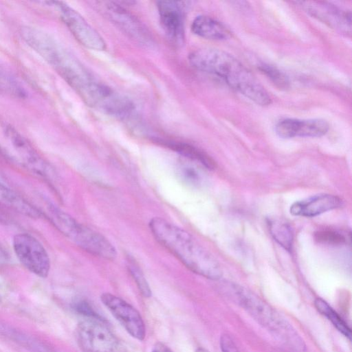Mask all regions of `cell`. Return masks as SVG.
Here are the masks:
<instances>
[{
  "instance_id": "6da1fadb",
  "label": "cell",
  "mask_w": 352,
  "mask_h": 352,
  "mask_svg": "<svg viewBox=\"0 0 352 352\" xmlns=\"http://www.w3.org/2000/svg\"><path fill=\"white\" fill-rule=\"evenodd\" d=\"M195 69L222 78L226 83L261 106L271 104L270 96L252 72L231 54L218 49L201 48L189 54Z\"/></svg>"
},
{
  "instance_id": "7a4b0ae2",
  "label": "cell",
  "mask_w": 352,
  "mask_h": 352,
  "mask_svg": "<svg viewBox=\"0 0 352 352\" xmlns=\"http://www.w3.org/2000/svg\"><path fill=\"white\" fill-rule=\"evenodd\" d=\"M149 228L155 239L190 270L212 280L221 277L218 261L189 232L160 217L151 219Z\"/></svg>"
},
{
  "instance_id": "3957f363",
  "label": "cell",
  "mask_w": 352,
  "mask_h": 352,
  "mask_svg": "<svg viewBox=\"0 0 352 352\" xmlns=\"http://www.w3.org/2000/svg\"><path fill=\"white\" fill-rule=\"evenodd\" d=\"M233 298L258 323L294 351H303L305 344L293 327L273 307L255 294L234 287Z\"/></svg>"
},
{
  "instance_id": "277c9868",
  "label": "cell",
  "mask_w": 352,
  "mask_h": 352,
  "mask_svg": "<svg viewBox=\"0 0 352 352\" xmlns=\"http://www.w3.org/2000/svg\"><path fill=\"white\" fill-rule=\"evenodd\" d=\"M76 337L82 352H127L102 321L87 318L77 326Z\"/></svg>"
},
{
  "instance_id": "5b68a950",
  "label": "cell",
  "mask_w": 352,
  "mask_h": 352,
  "mask_svg": "<svg viewBox=\"0 0 352 352\" xmlns=\"http://www.w3.org/2000/svg\"><path fill=\"white\" fill-rule=\"evenodd\" d=\"M14 252L20 261L30 272L45 278L50 270V259L42 243L29 233H19L12 240Z\"/></svg>"
},
{
  "instance_id": "8992f818",
  "label": "cell",
  "mask_w": 352,
  "mask_h": 352,
  "mask_svg": "<svg viewBox=\"0 0 352 352\" xmlns=\"http://www.w3.org/2000/svg\"><path fill=\"white\" fill-rule=\"evenodd\" d=\"M44 3L58 10L61 20L81 45L94 50H103L106 48L102 37L77 11L63 1Z\"/></svg>"
},
{
  "instance_id": "52a82bcc",
  "label": "cell",
  "mask_w": 352,
  "mask_h": 352,
  "mask_svg": "<svg viewBox=\"0 0 352 352\" xmlns=\"http://www.w3.org/2000/svg\"><path fill=\"white\" fill-rule=\"evenodd\" d=\"M3 133L16 155L28 169L45 179L50 180L55 176L50 164L15 128L6 125Z\"/></svg>"
},
{
  "instance_id": "ba28073f",
  "label": "cell",
  "mask_w": 352,
  "mask_h": 352,
  "mask_svg": "<svg viewBox=\"0 0 352 352\" xmlns=\"http://www.w3.org/2000/svg\"><path fill=\"white\" fill-rule=\"evenodd\" d=\"M100 300L129 334L140 341L144 339V322L135 307L120 297L110 293L102 294Z\"/></svg>"
},
{
  "instance_id": "9c48e42d",
  "label": "cell",
  "mask_w": 352,
  "mask_h": 352,
  "mask_svg": "<svg viewBox=\"0 0 352 352\" xmlns=\"http://www.w3.org/2000/svg\"><path fill=\"white\" fill-rule=\"evenodd\" d=\"M96 3L102 13L129 37L142 45L153 43L152 38L145 27L123 7L114 1Z\"/></svg>"
},
{
  "instance_id": "30bf717a",
  "label": "cell",
  "mask_w": 352,
  "mask_h": 352,
  "mask_svg": "<svg viewBox=\"0 0 352 352\" xmlns=\"http://www.w3.org/2000/svg\"><path fill=\"white\" fill-rule=\"evenodd\" d=\"M311 16L345 34L351 32V12L324 1H298Z\"/></svg>"
},
{
  "instance_id": "8fae6325",
  "label": "cell",
  "mask_w": 352,
  "mask_h": 352,
  "mask_svg": "<svg viewBox=\"0 0 352 352\" xmlns=\"http://www.w3.org/2000/svg\"><path fill=\"white\" fill-rule=\"evenodd\" d=\"M329 126L322 119L300 120L286 118L280 120L275 126L276 134L283 138L294 137H321L325 135Z\"/></svg>"
},
{
  "instance_id": "7c38bea8",
  "label": "cell",
  "mask_w": 352,
  "mask_h": 352,
  "mask_svg": "<svg viewBox=\"0 0 352 352\" xmlns=\"http://www.w3.org/2000/svg\"><path fill=\"white\" fill-rule=\"evenodd\" d=\"M181 2L160 1L157 10L162 26L168 38L174 43L182 44L184 39V12Z\"/></svg>"
},
{
  "instance_id": "4fadbf2b",
  "label": "cell",
  "mask_w": 352,
  "mask_h": 352,
  "mask_svg": "<svg viewBox=\"0 0 352 352\" xmlns=\"http://www.w3.org/2000/svg\"><path fill=\"white\" fill-rule=\"evenodd\" d=\"M47 211L50 221L56 229L82 248L92 229L78 222L69 214L54 205L50 204Z\"/></svg>"
},
{
  "instance_id": "5bb4252c",
  "label": "cell",
  "mask_w": 352,
  "mask_h": 352,
  "mask_svg": "<svg viewBox=\"0 0 352 352\" xmlns=\"http://www.w3.org/2000/svg\"><path fill=\"white\" fill-rule=\"evenodd\" d=\"M341 199L335 195H315L292 204L290 212L295 216L314 217L341 206Z\"/></svg>"
},
{
  "instance_id": "9a60e30c",
  "label": "cell",
  "mask_w": 352,
  "mask_h": 352,
  "mask_svg": "<svg viewBox=\"0 0 352 352\" xmlns=\"http://www.w3.org/2000/svg\"><path fill=\"white\" fill-rule=\"evenodd\" d=\"M191 29L194 34L206 39L223 41L231 36L224 25L206 15L197 16L192 23Z\"/></svg>"
},
{
  "instance_id": "2e32d148",
  "label": "cell",
  "mask_w": 352,
  "mask_h": 352,
  "mask_svg": "<svg viewBox=\"0 0 352 352\" xmlns=\"http://www.w3.org/2000/svg\"><path fill=\"white\" fill-rule=\"evenodd\" d=\"M0 205L32 219L42 217L41 212L36 207L1 182Z\"/></svg>"
},
{
  "instance_id": "e0dca14e",
  "label": "cell",
  "mask_w": 352,
  "mask_h": 352,
  "mask_svg": "<svg viewBox=\"0 0 352 352\" xmlns=\"http://www.w3.org/2000/svg\"><path fill=\"white\" fill-rule=\"evenodd\" d=\"M164 144L186 159L195 162L206 168L211 170L216 166L215 162L210 156L191 145L175 142H164Z\"/></svg>"
},
{
  "instance_id": "ac0fdd59",
  "label": "cell",
  "mask_w": 352,
  "mask_h": 352,
  "mask_svg": "<svg viewBox=\"0 0 352 352\" xmlns=\"http://www.w3.org/2000/svg\"><path fill=\"white\" fill-rule=\"evenodd\" d=\"M267 223L273 239L283 248L290 251L294 239L290 225L280 218H269Z\"/></svg>"
},
{
  "instance_id": "d6986e66",
  "label": "cell",
  "mask_w": 352,
  "mask_h": 352,
  "mask_svg": "<svg viewBox=\"0 0 352 352\" xmlns=\"http://www.w3.org/2000/svg\"><path fill=\"white\" fill-rule=\"evenodd\" d=\"M314 305L316 309L331 321L341 333L349 340L351 339V329L342 317L325 300L317 298L314 301Z\"/></svg>"
},
{
  "instance_id": "ffe728a7",
  "label": "cell",
  "mask_w": 352,
  "mask_h": 352,
  "mask_svg": "<svg viewBox=\"0 0 352 352\" xmlns=\"http://www.w3.org/2000/svg\"><path fill=\"white\" fill-rule=\"evenodd\" d=\"M0 92L8 96L23 98L26 92L20 82L7 69L0 65Z\"/></svg>"
},
{
  "instance_id": "44dd1931",
  "label": "cell",
  "mask_w": 352,
  "mask_h": 352,
  "mask_svg": "<svg viewBox=\"0 0 352 352\" xmlns=\"http://www.w3.org/2000/svg\"><path fill=\"white\" fill-rule=\"evenodd\" d=\"M200 166L201 165L188 159L181 162L177 168L179 178L187 184L194 186L200 185L204 179Z\"/></svg>"
},
{
  "instance_id": "7402d4cb",
  "label": "cell",
  "mask_w": 352,
  "mask_h": 352,
  "mask_svg": "<svg viewBox=\"0 0 352 352\" xmlns=\"http://www.w3.org/2000/svg\"><path fill=\"white\" fill-rule=\"evenodd\" d=\"M127 268L142 295L145 298L151 297V290L149 285L142 271L131 257H129L127 259Z\"/></svg>"
},
{
  "instance_id": "603a6c76",
  "label": "cell",
  "mask_w": 352,
  "mask_h": 352,
  "mask_svg": "<svg viewBox=\"0 0 352 352\" xmlns=\"http://www.w3.org/2000/svg\"><path fill=\"white\" fill-rule=\"evenodd\" d=\"M259 69L280 89H286L289 87L287 76L274 66L262 63L258 66Z\"/></svg>"
},
{
  "instance_id": "cb8c5ba5",
  "label": "cell",
  "mask_w": 352,
  "mask_h": 352,
  "mask_svg": "<svg viewBox=\"0 0 352 352\" xmlns=\"http://www.w3.org/2000/svg\"><path fill=\"white\" fill-rule=\"evenodd\" d=\"M317 241L330 245H339L346 242L345 236L340 232L334 230H320L315 233Z\"/></svg>"
},
{
  "instance_id": "d4e9b609",
  "label": "cell",
  "mask_w": 352,
  "mask_h": 352,
  "mask_svg": "<svg viewBox=\"0 0 352 352\" xmlns=\"http://www.w3.org/2000/svg\"><path fill=\"white\" fill-rule=\"evenodd\" d=\"M74 309L78 314L87 318L103 321L102 317L95 311L90 303L85 300H78L74 303Z\"/></svg>"
},
{
  "instance_id": "484cf974",
  "label": "cell",
  "mask_w": 352,
  "mask_h": 352,
  "mask_svg": "<svg viewBox=\"0 0 352 352\" xmlns=\"http://www.w3.org/2000/svg\"><path fill=\"white\" fill-rule=\"evenodd\" d=\"M220 347L222 352H240L233 339L226 333L220 338Z\"/></svg>"
},
{
  "instance_id": "4316f807",
  "label": "cell",
  "mask_w": 352,
  "mask_h": 352,
  "mask_svg": "<svg viewBox=\"0 0 352 352\" xmlns=\"http://www.w3.org/2000/svg\"><path fill=\"white\" fill-rule=\"evenodd\" d=\"M151 352H173V351L163 343L158 342L154 346Z\"/></svg>"
},
{
  "instance_id": "83f0119b",
  "label": "cell",
  "mask_w": 352,
  "mask_h": 352,
  "mask_svg": "<svg viewBox=\"0 0 352 352\" xmlns=\"http://www.w3.org/2000/svg\"><path fill=\"white\" fill-rule=\"evenodd\" d=\"M195 352H210V351H208L207 349H206L203 347H199V348L197 349Z\"/></svg>"
}]
</instances>
